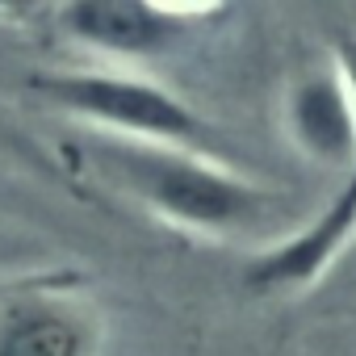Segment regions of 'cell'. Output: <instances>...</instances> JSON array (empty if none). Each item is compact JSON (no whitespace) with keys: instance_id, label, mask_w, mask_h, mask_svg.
Listing matches in <instances>:
<instances>
[{"instance_id":"6da1fadb","label":"cell","mask_w":356,"mask_h":356,"mask_svg":"<svg viewBox=\"0 0 356 356\" xmlns=\"http://www.w3.org/2000/svg\"><path fill=\"white\" fill-rule=\"evenodd\" d=\"M88 159L113 189L134 197L147 214L189 235H239L268 227L277 214V193L235 172L218 155L151 147L88 134Z\"/></svg>"},{"instance_id":"7a4b0ae2","label":"cell","mask_w":356,"mask_h":356,"mask_svg":"<svg viewBox=\"0 0 356 356\" xmlns=\"http://www.w3.org/2000/svg\"><path fill=\"white\" fill-rule=\"evenodd\" d=\"M26 92L84 126L97 138H122V143H151V147H181V151H218L214 126L168 84L126 72V67H59L38 72L26 80Z\"/></svg>"},{"instance_id":"3957f363","label":"cell","mask_w":356,"mask_h":356,"mask_svg":"<svg viewBox=\"0 0 356 356\" xmlns=\"http://www.w3.org/2000/svg\"><path fill=\"white\" fill-rule=\"evenodd\" d=\"M218 13V5H159V0H72L55 13L63 38L105 67L138 72L181 51L193 38V26Z\"/></svg>"},{"instance_id":"277c9868","label":"cell","mask_w":356,"mask_h":356,"mask_svg":"<svg viewBox=\"0 0 356 356\" xmlns=\"http://www.w3.org/2000/svg\"><path fill=\"white\" fill-rule=\"evenodd\" d=\"M101 318L63 285H22L0 298V356H97Z\"/></svg>"},{"instance_id":"5b68a950","label":"cell","mask_w":356,"mask_h":356,"mask_svg":"<svg viewBox=\"0 0 356 356\" xmlns=\"http://www.w3.org/2000/svg\"><path fill=\"white\" fill-rule=\"evenodd\" d=\"M34 248L22 239V235H13V231H0V273H22L26 264H34Z\"/></svg>"}]
</instances>
